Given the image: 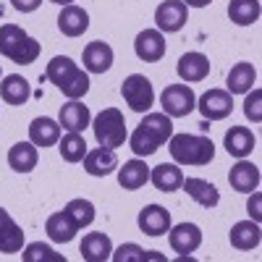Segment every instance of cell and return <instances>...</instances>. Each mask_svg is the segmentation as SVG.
<instances>
[{"instance_id": "obj_1", "label": "cell", "mask_w": 262, "mask_h": 262, "mask_svg": "<svg viewBox=\"0 0 262 262\" xmlns=\"http://www.w3.org/2000/svg\"><path fill=\"white\" fill-rule=\"evenodd\" d=\"M173 121L165 113H147V118L128 134V147L137 158H149L170 139Z\"/></svg>"}, {"instance_id": "obj_2", "label": "cell", "mask_w": 262, "mask_h": 262, "mask_svg": "<svg viewBox=\"0 0 262 262\" xmlns=\"http://www.w3.org/2000/svg\"><path fill=\"white\" fill-rule=\"evenodd\" d=\"M45 76H48L69 100H81L86 92H90V74L81 71L69 55H55V58L48 63Z\"/></svg>"}, {"instance_id": "obj_3", "label": "cell", "mask_w": 262, "mask_h": 262, "mask_svg": "<svg viewBox=\"0 0 262 262\" xmlns=\"http://www.w3.org/2000/svg\"><path fill=\"white\" fill-rule=\"evenodd\" d=\"M168 149L176 165H210L215 160V144L202 134H170Z\"/></svg>"}, {"instance_id": "obj_4", "label": "cell", "mask_w": 262, "mask_h": 262, "mask_svg": "<svg viewBox=\"0 0 262 262\" xmlns=\"http://www.w3.org/2000/svg\"><path fill=\"white\" fill-rule=\"evenodd\" d=\"M39 42L29 37L21 27L16 24H3L0 27V55H6L8 60L18 66H29L39 58Z\"/></svg>"}, {"instance_id": "obj_5", "label": "cell", "mask_w": 262, "mask_h": 262, "mask_svg": "<svg viewBox=\"0 0 262 262\" xmlns=\"http://www.w3.org/2000/svg\"><path fill=\"white\" fill-rule=\"evenodd\" d=\"M95 128V139L100 147H107V149H118L126 144L128 139V131H126V121H123V113L118 107H105L102 113H97L90 123Z\"/></svg>"}, {"instance_id": "obj_6", "label": "cell", "mask_w": 262, "mask_h": 262, "mask_svg": "<svg viewBox=\"0 0 262 262\" xmlns=\"http://www.w3.org/2000/svg\"><path fill=\"white\" fill-rule=\"evenodd\" d=\"M121 95L134 113H149V107L155 105V90H152V81L144 74L126 76L121 84Z\"/></svg>"}, {"instance_id": "obj_7", "label": "cell", "mask_w": 262, "mask_h": 262, "mask_svg": "<svg viewBox=\"0 0 262 262\" xmlns=\"http://www.w3.org/2000/svg\"><path fill=\"white\" fill-rule=\"evenodd\" d=\"M163 113L170 118H184L196 107V95L191 92L189 84H168L160 95Z\"/></svg>"}, {"instance_id": "obj_8", "label": "cell", "mask_w": 262, "mask_h": 262, "mask_svg": "<svg viewBox=\"0 0 262 262\" xmlns=\"http://www.w3.org/2000/svg\"><path fill=\"white\" fill-rule=\"evenodd\" d=\"M196 111L202 113L205 121H223L233 111V95L228 90H207L196 100Z\"/></svg>"}, {"instance_id": "obj_9", "label": "cell", "mask_w": 262, "mask_h": 262, "mask_svg": "<svg viewBox=\"0 0 262 262\" xmlns=\"http://www.w3.org/2000/svg\"><path fill=\"white\" fill-rule=\"evenodd\" d=\"M189 8L181 3V0H163V3L155 8V24L163 34H173L181 32L186 24Z\"/></svg>"}, {"instance_id": "obj_10", "label": "cell", "mask_w": 262, "mask_h": 262, "mask_svg": "<svg viewBox=\"0 0 262 262\" xmlns=\"http://www.w3.org/2000/svg\"><path fill=\"white\" fill-rule=\"evenodd\" d=\"M168 45H165V34L160 29H142L134 39V53L144 63H158L163 60Z\"/></svg>"}, {"instance_id": "obj_11", "label": "cell", "mask_w": 262, "mask_h": 262, "mask_svg": "<svg viewBox=\"0 0 262 262\" xmlns=\"http://www.w3.org/2000/svg\"><path fill=\"white\" fill-rule=\"evenodd\" d=\"M168 242L173 252H179L181 257H191V252L202 247V231L194 223H179L176 228H168Z\"/></svg>"}, {"instance_id": "obj_12", "label": "cell", "mask_w": 262, "mask_h": 262, "mask_svg": "<svg viewBox=\"0 0 262 262\" xmlns=\"http://www.w3.org/2000/svg\"><path fill=\"white\" fill-rule=\"evenodd\" d=\"M81 163H84V173H90L95 179H105L118 168V155H116V149L97 147V149H86Z\"/></svg>"}, {"instance_id": "obj_13", "label": "cell", "mask_w": 262, "mask_h": 262, "mask_svg": "<svg viewBox=\"0 0 262 262\" xmlns=\"http://www.w3.org/2000/svg\"><path fill=\"white\" fill-rule=\"evenodd\" d=\"M137 223H139L142 233L158 238V236H165L170 228V212L163 205H147V207H142Z\"/></svg>"}, {"instance_id": "obj_14", "label": "cell", "mask_w": 262, "mask_h": 262, "mask_svg": "<svg viewBox=\"0 0 262 262\" xmlns=\"http://www.w3.org/2000/svg\"><path fill=\"white\" fill-rule=\"evenodd\" d=\"M176 71H179V76H181L186 84L205 81V79L210 76V58H207L205 53H196V50L184 53L181 60H179V66H176Z\"/></svg>"}, {"instance_id": "obj_15", "label": "cell", "mask_w": 262, "mask_h": 262, "mask_svg": "<svg viewBox=\"0 0 262 262\" xmlns=\"http://www.w3.org/2000/svg\"><path fill=\"white\" fill-rule=\"evenodd\" d=\"M84 71H90V74H105V71H111V66H113V48L107 45V42L102 39H95L90 42V45L84 48Z\"/></svg>"}, {"instance_id": "obj_16", "label": "cell", "mask_w": 262, "mask_h": 262, "mask_svg": "<svg viewBox=\"0 0 262 262\" xmlns=\"http://www.w3.org/2000/svg\"><path fill=\"white\" fill-rule=\"evenodd\" d=\"M58 123L66 131H76V134H81V131L92 123V113H90V107H86L81 100H69L60 107Z\"/></svg>"}, {"instance_id": "obj_17", "label": "cell", "mask_w": 262, "mask_h": 262, "mask_svg": "<svg viewBox=\"0 0 262 262\" xmlns=\"http://www.w3.org/2000/svg\"><path fill=\"white\" fill-rule=\"evenodd\" d=\"M228 238H231V247H233V249H238V252H252V249H257L259 242H262L259 223L252 221V217H249V221H238V223H233Z\"/></svg>"}, {"instance_id": "obj_18", "label": "cell", "mask_w": 262, "mask_h": 262, "mask_svg": "<svg viewBox=\"0 0 262 262\" xmlns=\"http://www.w3.org/2000/svg\"><path fill=\"white\" fill-rule=\"evenodd\" d=\"M24 249V231L11 217L8 210L0 207V252L3 254H16Z\"/></svg>"}, {"instance_id": "obj_19", "label": "cell", "mask_w": 262, "mask_h": 262, "mask_svg": "<svg viewBox=\"0 0 262 262\" xmlns=\"http://www.w3.org/2000/svg\"><path fill=\"white\" fill-rule=\"evenodd\" d=\"M79 252H81V259H86V262H105V259H111V254H113V242H111L107 233L92 231V233L84 236Z\"/></svg>"}, {"instance_id": "obj_20", "label": "cell", "mask_w": 262, "mask_h": 262, "mask_svg": "<svg viewBox=\"0 0 262 262\" xmlns=\"http://www.w3.org/2000/svg\"><path fill=\"white\" fill-rule=\"evenodd\" d=\"M228 184H231V189L242 191V194L254 191V189L259 186V168H257L254 163H249L247 158H242V160H238V163L231 168Z\"/></svg>"}, {"instance_id": "obj_21", "label": "cell", "mask_w": 262, "mask_h": 262, "mask_svg": "<svg viewBox=\"0 0 262 262\" xmlns=\"http://www.w3.org/2000/svg\"><path fill=\"white\" fill-rule=\"evenodd\" d=\"M223 144H226V152H228L231 158L242 160V158L252 155V149H254L257 139H254V134H252L247 126H231V128L226 131Z\"/></svg>"}, {"instance_id": "obj_22", "label": "cell", "mask_w": 262, "mask_h": 262, "mask_svg": "<svg viewBox=\"0 0 262 262\" xmlns=\"http://www.w3.org/2000/svg\"><path fill=\"white\" fill-rule=\"evenodd\" d=\"M58 29L66 37H81L86 29H90V13H86L81 6H63L60 16H58Z\"/></svg>"}, {"instance_id": "obj_23", "label": "cell", "mask_w": 262, "mask_h": 262, "mask_svg": "<svg viewBox=\"0 0 262 262\" xmlns=\"http://www.w3.org/2000/svg\"><path fill=\"white\" fill-rule=\"evenodd\" d=\"M149 181L155 184L158 191H165V194H173L179 191L181 184H184V173L176 163H160L149 170Z\"/></svg>"}, {"instance_id": "obj_24", "label": "cell", "mask_w": 262, "mask_h": 262, "mask_svg": "<svg viewBox=\"0 0 262 262\" xmlns=\"http://www.w3.org/2000/svg\"><path fill=\"white\" fill-rule=\"evenodd\" d=\"M58 139H60V123L58 121H53L48 116H39V118H34L29 123V142L34 147L45 149V147L58 144Z\"/></svg>"}, {"instance_id": "obj_25", "label": "cell", "mask_w": 262, "mask_h": 262, "mask_svg": "<svg viewBox=\"0 0 262 262\" xmlns=\"http://www.w3.org/2000/svg\"><path fill=\"white\" fill-rule=\"evenodd\" d=\"M149 181V168L142 158H134V160H126L121 168H118V184L121 189L126 191H137L142 189L144 184Z\"/></svg>"}, {"instance_id": "obj_26", "label": "cell", "mask_w": 262, "mask_h": 262, "mask_svg": "<svg viewBox=\"0 0 262 262\" xmlns=\"http://www.w3.org/2000/svg\"><path fill=\"white\" fill-rule=\"evenodd\" d=\"M181 189H184L200 207H205V210H212L217 202H221V191L215 189V184H210V181H205V179H184Z\"/></svg>"}, {"instance_id": "obj_27", "label": "cell", "mask_w": 262, "mask_h": 262, "mask_svg": "<svg viewBox=\"0 0 262 262\" xmlns=\"http://www.w3.org/2000/svg\"><path fill=\"white\" fill-rule=\"evenodd\" d=\"M0 97L8 105H27L32 97V84L24 76L11 74L6 79H0Z\"/></svg>"}, {"instance_id": "obj_28", "label": "cell", "mask_w": 262, "mask_h": 262, "mask_svg": "<svg viewBox=\"0 0 262 262\" xmlns=\"http://www.w3.org/2000/svg\"><path fill=\"white\" fill-rule=\"evenodd\" d=\"M254 81H257V69H254L252 63L242 60V63H236L233 69L228 71V76H226V90H228L231 95H247V92L252 90Z\"/></svg>"}, {"instance_id": "obj_29", "label": "cell", "mask_w": 262, "mask_h": 262, "mask_svg": "<svg viewBox=\"0 0 262 262\" xmlns=\"http://www.w3.org/2000/svg\"><path fill=\"white\" fill-rule=\"evenodd\" d=\"M45 231H48V236L53 238L55 244H69V242H74V236H76V223L71 221V215L66 212V210H60V212H53L50 217H48V223H45Z\"/></svg>"}, {"instance_id": "obj_30", "label": "cell", "mask_w": 262, "mask_h": 262, "mask_svg": "<svg viewBox=\"0 0 262 262\" xmlns=\"http://www.w3.org/2000/svg\"><path fill=\"white\" fill-rule=\"evenodd\" d=\"M37 160H39V152L32 142H16L8 149V165L16 173H32L37 168Z\"/></svg>"}, {"instance_id": "obj_31", "label": "cell", "mask_w": 262, "mask_h": 262, "mask_svg": "<svg viewBox=\"0 0 262 262\" xmlns=\"http://www.w3.org/2000/svg\"><path fill=\"white\" fill-rule=\"evenodd\" d=\"M262 6L259 0H231L228 3V18L236 27H252L259 21Z\"/></svg>"}, {"instance_id": "obj_32", "label": "cell", "mask_w": 262, "mask_h": 262, "mask_svg": "<svg viewBox=\"0 0 262 262\" xmlns=\"http://www.w3.org/2000/svg\"><path fill=\"white\" fill-rule=\"evenodd\" d=\"M58 149H60V158L66 163H81L84 155H86V142L81 134H76V131H69L66 137L58 139Z\"/></svg>"}, {"instance_id": "obj_33", "label": "cell", "mask_w": 262, "mask_h": 262, "mask_svg": "<svg viewBox=\"0 0 262 262\" xmlns=\"http://www.w3.org/2000/svg\"><path fill=\"white\" fill-rule=\"evenodd\" d=\"M63 210L71 215V221L76 223L79 231L86 228V226H92V221H95V205H92L90 200H84V196H76V200H71Z\"/></svg>"}, {"instance_id": "obj_34", "label": "cell", "mask_w": 262, "mask_h": 262, "mask_svg": "<svg viewBox=\"0 0 262 262\" xmlns=\"http://www.w3.org/2000/svg\"><path fill=\"white\" fill-rule=\"evenodd\" d=\"M21 259H24V262H66V257L60 252H55L53 247L42 244V242L27 244V249L21 252Z\"/></svg>"}, {"instance_id": "obj_35", "label": "cell", "mask_w": 262, "mask_h": 262, "mask_svg": "<svg viewBox=\"0 0 262 262\" xmlns=\"http://www.w3.org/2000/svg\"><path fill=\"white\" fill-rule=\"evenodd\" d=\"M111 259L113 262H144L147 259V252L139 244H121L118 249H113Z\"/></svg>"}, {"instance_id": "obj_36", "label": "cell", "mask_w": 262, "mask_h": 262, "mask_svg": "<svg viewBox=\"0 0 262 262\" xmlns=\"http://www.w3.org/2000/svg\"><path fill=\"white\" fill-rule=\"evenodd\" d=\"M244 116H247L252 123H259V121H262V92H259V90H249V92H247Z\"/></svg>"}, {"instance_id": "obj_37", "label": "cell", "mask_w": 262, "mask_h": 262, "mask_svg": "<svg viewBox=\"0 0 262 262\" xmlns=\"http://www.w3.org/2000/svg\"><path fill=\"white\" fill-rule=\"evenodd\" d=\"M247 212H249V217H252V221H257V223H259V217H262V194H259L257 189H254V191H249Z\"/></svg>"}, {"instance_id": "obj_38", "label": "cell", "mask_w": 262, "mask_h": 262, "mask_svg": "<svg viewBox=\"0 0 262 262\" xmlns=\"http://www.w3.org/2000/svg\"><path fill=\"white\" fill-rule=\"evenodd\" d=\"M11 6L18 11V13H32L42 6V0H11Z\"/></svg>"}, {"instance_id": "obj_39", "label": "cell", "mask_w": 262, "mask_h": 262, "mask_svg": "<svg viewBox=\"0 0 262 262\" xmlns=\"http://www.w3.org/2000/svg\"><path fill=\"white\" fill-rule=\"evenodd\" d=\"M181 3H184L186 8H205V6L212 3V0H181Z\"/></svg>"}, {"instance_id": "obj_40", "label": "cell", "mask_w": 262, "mask_h": 262, "mask_svg": "<svg viewBox=\"0 0 262 262\" xmlns=\"http://www.w3.org/2000/svg\"><path fill=\"white\" fill-rule=\"evenodd\" d=\"M50 3H55V6H71L74 0H50Z\"/></svg>"}, {"instance_id": "obj_41", "label": "cell", "mask_w": 262, "mask_h": 262, "mask_svg": "<svg viewBox=\"0 0 262 262\" xmlns=\"http://www.w3.org/2000/svg\"><path fill=\"white\" fill-rule=\"evenodd\" d=\"M0 76H3V71H0Z\"/></svg>"}]
</instances>
